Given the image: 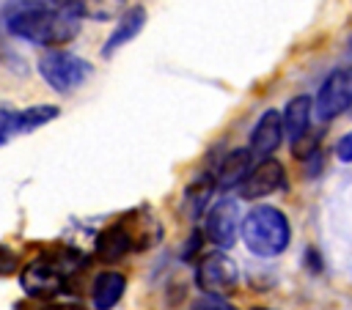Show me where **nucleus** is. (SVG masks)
I'll list each match as a JSON object with an SVG mask.
<instances>
[{
  "label": "nucleus",
  "instance_id": "1",
  "mask_svg": "<svg viewBox=\"0 0 352 310\" xmlns=\"http://www.w3.org/2000/svg\"><path fill=\"white\" fill-rule=\"evenodd\" d=\"M6 30L36 47H60L80 33V19L44 0H8L3 5Z\"/></svg>",
  "mask_w": 352,
  "mask_h": 310
},
{
  "label": "nucleus",
  "instance_id": "2",
  "mask_svg": "<svg viewBox=\"0 0 352 310\" xmlns=\"http://www.w3.org/2000/svg\"><path fill=\"white\" fill-rule=\"evenodd\" d=\"M82 255L77 250H50L38 258H33L22 274H19V283L25 288L28 296L33 299H50L55 294H60L69 283V277L82 266Z\"/></svg>",
  "mask_w": 352,
  "mask_h": 310
},
{
  "label": "nucleus",
  "instance_id": "3",
  "mask_svg": "<svg viewBox=\"0 0 352 310\" xmlns=\"http://www.w3.org/2000/svg\"><path fill=\"white\" fill-rule=\"evenodd\" d=\"M239 230H242L245 247L258 258H275L292 241V225H289L286 214L275 206H267V203L253 206L242 217Z\"/></svg>",
  "mask_w": 352,
  "mask_h": 310
},
{
  "label": "nucleus",
  "instance_id": "4",
  "mask_svg": "<svg viewBox=\"0 0 352 310\" xmlns=\"http://www.w3.org/2000/svg\"><path fill=\"white\" fill-rule=\"evenodd\" d=\"M38 74L52 91L72 93L91 77V63L77 58V55H72V52L50 49V52H44L38 58Z\"/></svg>",
  "mask_w": 352,
  "mask_h": 310
},
{
  "label": "nucleus",
  "instance_id": "5",
  "mask_svg": "<svg viewBox=\"0 0 352 310\" xmlns=\"http://www.w3.org/2000/svg\"><path fill=\"white\" fill-rule=\"evenodd\" d=\"M239 283L236 263L217 247V252H209L195 266V285L204 294H228Z\"/></svg>",
  "mask_w": 352,
  "mask_h": 310
},
{
  "label": "nucleus",
  "instance_id": "6",
  "mask_svg": "<svg viewBox=\"0 0 352 310\" xmlns=\"http://www.w3.org/2000/svg\"><path fill=\"white\" fill-rule=\"evenodd\" d=\"M352 104V69L341 66L336 71L327 74V80L322 82L314 110L319 115V121H330L336 115H341L344 110H349Z\"/></svg>",
  "mask_w": 352,
  "mask_h": 310
},
{
  "label": "nucleus",
  "instance_id": "7",
  "mask_svg": "<svg viewBox=\"0 0 352 310\" xmlns=\"http://www.w3.org/2000/svg\"><path fill=\"white\" fill-rule=\"evenodd\" d=\"M239 222H242L239 200H236V198H220V200L206 211V228H204V236H206L214 247L228 250V247L236 241Z\"/></svg>",
  "mask_w": 352,
  "mask_h": 310
},
{
  "label": "nucleus",
  "instance_id": "8",
  "mask_svg": "<svg viewBox=\"0 0 352 310\" xmlns=\"http://www.w3.org/2000/svg\"><path fill=\"white\" fill-rule=\"evenodd\" d=\"M286 184V170L278 159H270L264 156L256 167H250V173L242 178L239 184V198L242 200H258V198H267L278 189H283Z\"/></svg>",
  "mask_w": 352,
  "mask_h": 310
},
{
  "label": "nucleus",
  "instance_id": "9",
  "mask_svg": "<svg viewBox=\"0 0 352 310\" xmlns=\"http://www.w3.org/2000/svg\"><path fill=\"white\" fill-rule=\"evenodd\" d=\"M140 233H135V228H129V217L107 225L99 236H96V244H94V252L99 261L104 263H113L124 255H129L132 250H140Z\"/></svg>",
  "mask_w": 352,
  "mask_h": 310
},
{
  "label": "nucleus",
  "instance_id": "10",
  "mask_svg": "<svg viewBox=\"0 0 352 310\" xmlns=\"http://www.w3.org/2000/svg\"><path fill=\"white\" fill-rule=\"evenodd\" d=\"M283 143V115L278 110H264L250 132V154L264 159Z\"/></svg>",
  "mask_w": 352,
  "mask_h": 310
},
{
  "label": "nucleus",
  "instance_id": "11",
  "mask_svg": "<svg viewBox=\"0 0 352 310\" xmlns=\"http://www.w3.org/2000/svg\"><path fill=\"white\" fill-rule=\"evenodd\" d=\"M55 8L91 22H110L124 14L126 0H50Z\"/></svg>",
  "mask_w": 352,
  "mask_h": 310
},
{
  "label": "nucleus",
  "instance_id": "12",
  "mask_svg": "<svg viewBox=\"0 0 352 310\" xmlns=\"http://www.w3.org/2000/svg\"><path fill=\"white\" fill-rule=\"evenodd\" d=\"M146 25V8L143 5H132V8H124V14L118 16L113 33L107 36L104 47H102V58H110L113 52H118L124 44H129Z\"/></svg>",
  "mask_w": 352,
  "mask_h": 310
},
{
  "label": "nucleus",
  "instance_id": "13",
  "mask_svg": "<svg viewBox=\"0 0 352 310\" xmlns=\"http://www.w3.org/2000/svg\"><path fill=\"white\" fill-rule=\"evenodd\" d=\"M250 165H253V154L250 148H234L223 156L220 167H217V176H214V187L228 192L234 187L242 184V178L250 173Z\"/></svg>",
  "mask_w": 352,
  "mask_h": 310
},
{
  "label": "nucleus",
  "instance_id": "14",
  "mask_svg": "<svg viewBox=\"0 0 352 310\" xmlns=\"http://www.w3.org/2000/svg\"><path fill=\"white\" fill-rule=\"evenodd\" d=\"M124 288H126V277L116 269H104L91 283V305L96 310H110L124 296Z\"/></svg>",
  "mask_w": 352,
  "mask_h": 310
},
{
  "label": "nucleus",
  "instance_id": "15",
  "mask_svg": "<svg viewBox=\"0 0 352 310\" xmlns=\"http://www.w3.org/2000/svg\"><path fill=\"white\" fill-rule=\"evenodd\" d=\"M311 112H314V99L305 93L286 102L280 115H283V134L289 137V143L297 140L305 129H311Z\"/></svg>",
  "mask_w": 352,
  "mask_h": 310
},
{
  "label": "nucleus",
  "instance_id": "16",
  "mask_svg": "<svg viewBox=\"0 0 352 310\" xmlns=\"http://www.w3.org/2000/svg\"><path fill=\"white\" fill-rule=\"evenodd\" d=\"M58 107L55 104H36V107H28L22 112H14V121H11V132L14 134H25V132H33L36 126H44L50 121L58 118Z\"/></svg>",
  "mask_w": 352,
  "mask_h": 310
},
{
  "label": "nucleus",
  "instance_id": "17",
  "mask_svg": "<svg viewBox=\"0 0 352 310\" xmlns=\"http://www.w3.org/2000/svg\"><path fill=\"white\" fill-rule=\"evenodd\" d=\"M214 189H217V187H214V178L204 176V178H198V181L184 192V208H187V217H190V219H198V217H201V211L206 208V203H209V198H212Z\"/></svg>",
  "mask_w": 352,
  "mask_h": 310
},
{
  "label": "nucleus",
  "instance_id": "18",
  "mask_svg": "<svg viewBox=\"0 0 352 310\" xmlns=\"http://www.w3.org/2000/svg\"><path fill=\"white\" fill-rule=\"evenodd\" d=\"M316 143H319V132H311L305 129L297 140H292V154L297 159H308V156H316Z\"/></svg>",
  "mask_w": 352,
  "mask_h": 310
},
{
  "label": "nucleus",
  "instance_id": "19",
  "mask_svg": "<svg viewBox=\"0 0 352 310\" xmlns=\"http://www.w3.org/2000/svg\"><path fill=\"white\" fill-rule=\"evenodd\" d=\"M16 266H19V258H16V252H14L11 247L0 244V277L11 274V272H14Z\"/></svg>",
  "mask_w": 352,
  "mask_h": 310
},
{
  "label": "nucleus",
  "instance_id": "20",
  "mask_svg": "<svg viewBox=\"0 0 352 310\" xmlns=\"http://www.w3.org/2000/svg\"><path fill=\"white\" fill-rule=\"evenodd\" d=\"M195 307H204V310L223 307V310H228V307H231V302H228V299H223V294H204V296L195 302Z\"/></svg>",
  "mask_w": 352,
  "mask_h": 310
},
{
  "label": "nucleus",
  "instance_id": "21",
  "mask_svg": "<svg viewBox=\"0 0 352 310\" xmlns=\"http://www.w3.org/2000/svg\"><path fill=\"white\" fill-rule=\"evenodd\" d=\"M336 156H338L341 162H352V132L344 134V137L336 143Z\"/></svg>",
  "mask_w": 352,
  "mask_h": 310
},
{
  "label": "nucleus",
  "instance_id": "22",
  "mask_svg": "<svg viewBox=\"0 0 352 310\" xmlns=\"http://www.w3.org/2000/svg\"><path fill=\"white\" fill-rule=\"evenodd\" d=\"M11 121H14V110H0V145L14 134L11 132Z\"/></svg>",
  "mask_w": 352,
  "mask_h": 310
},
{
  "label": "nucleus",
  "instance_id": "23",
  "mask_svg": "<svg viewBox=\"0 0 352 310\" xmlns=\"http://www.w3.org/2000/svg\"><path fill=\"white\" fill-rule=\"evenodd\" d=\"M201 244H204V230H192L190 239H187V250L182 252V258H192V252L201 250Z\"/></svg>",
  "mask_w": 352,
  "mask_h": 310
}]
</instances>
